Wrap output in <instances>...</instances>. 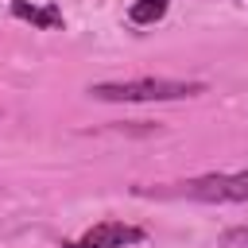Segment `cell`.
<instances>
[{
    "mask_svg": "<svg viewBox=\"0 0 248 248\" xmlns=\"http://www.w3.org/2000/svg\"><path fill=\"white\" fill-rule=\"evenodd\" d=\"M147 232L140 225H128V221H97L93 229H85L78 240L62 244V248H128V244H140Z\"/></svg>",
    "mask_w": 248,
    "mask_h": 248,
    "instance_id": "3957f363",
    "label": "cell"
},
{
    "mask_svg": "<svg viewBox=\"0 0 248 248\" xmlns=\"http://www.w3.org/2000/svg\"><path fill=\"white\" fill-rule=\"evenodd\" d=\"M205 93L202 81H174V78H128V81H101L89 85V97L97 101H120V105H143V101H186Z\"/></svg>",
    "mask_w": 248,
    "mask_h": 248,
    "instance_id": "6da1fadb",
    "label": "cell"
},
{
    "mask_svg": "<svg viewBox=\"0 0 248 248\" xmlns=\"http://www.w3.org/2000/svg\"><path fill=\"white\" fill-rule=\"evenodd\" d=\"M167 0H132V8H128V19L136 23V27H147V23H159L163 16H167Z\"/></svg>",
    "mask_w": 248,
    "mask_h": 248,
    "instance_id": "5b68a950",
    "label": "cell"
},
{
    "mask_svg": "<svg viewBox=\"0 0 248 248\" xmlns=\"http://www.w3.org/2000/svg\"><path fill=\"white\" fill-rule=\"evenodd\" d=\"M12 16H16V19H27V23L43 27V31H54V27H62V12H58L54 4L39 8V4H27V0H12Z\"/></svg>",
    "mask_w": 248,
    "mask_h": 248,
    "instance_id": "277c9868",
    "label": "cell"
},
{
    "mask_svg": "<svg viewBox=\"0 0 248 248\" xmlns=\"http://www.w3.org/2000/svg\"><path fill=\"white\" fill-rule=\"evenodd\" d=\"M182 194L194 202H248V170L190 178V182H182Z\"/></svg>",
    "mask_w": 248,
    "mask_h": 248,
    "instance_id": "7a4b0ae2",
    "label": "cell"
},
{
    "mask_svg": "<svg viewBox=\"0 0 248 248\" xmlns=\"http://www.w3.org/2000/svg\"><path fill=\"white\" fill-rule=\"evenodd\" d=\"M240 244H248V225H240V229H229V232L221 236V248H240Z\"/></svg>",
    "mask_w": 248,
    "mask_h": 248,
    "instance_id": "8992f818",
    "label": "cell"
}]
</instances>
